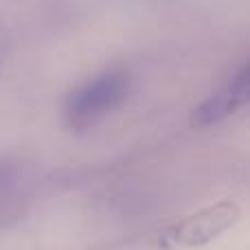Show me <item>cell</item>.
<instances>
[{
    "mask_svg": "<svg viewBox=\"0 0 250 250\" xmlns=\"http://www.w3.org/2000/svg\"><path fill=\"white\" fill-rule=\"evenodd\" d=\"M129 88H132V79L125 70H105L92 77L66 99L64 117L68 127L83 132L104 121L125 101Z\"/></svg>",
    "mask_w": 250,
    "mask_h": 250,
    "instance_id": "cell-1",
    "label": "cell"
},
{
    "mask_svg": "<svg viewBox=\"0 0 250 250\" xmlns=\"http://www.w3.org/2000/svg\"><path fill=\"white\" fill-rule=\"evenodd\" d=\"M239 208L233 202H220L215 207H208L195 215L187 217L176 230L173 239L182 246H202V244L215 239L220 233L237 222Z\"/></svg>",
    "mask_w": 250,
    "mask_h": 250,
    "instance_id": "cell-2",
    "label": "cell"
},
{
    "mask_svg": "<svg viewBox=\"0 0 250 250\" xmlns=\"http://www.w3.org/2000/svg\"><path fill=\"white\" fill-rule=\"evenodd\" d=\"M250 104V64H246L222 90L211 95L193 112V125H213Z\"/></svg>",
    "mask_w": 250,
    "mask_h": 250,
    "instance_id": "cell-3",
    "label": "cell"
},
{
    "mask_svg": "<svg viewBox=\"0 0 250 250\" xmlns=\"http://www.w3.org/2000/svg\"><path fill=\"white\" fill-rule=\"evenodd\" d=\"M2 182H4V169L0 167V187H2Z\"/></svg>",
    "mask_w": 250,
    "mask_h": 250,
    "instance_id": "cell-4",
    "label": "cell"
}]
</instances>
